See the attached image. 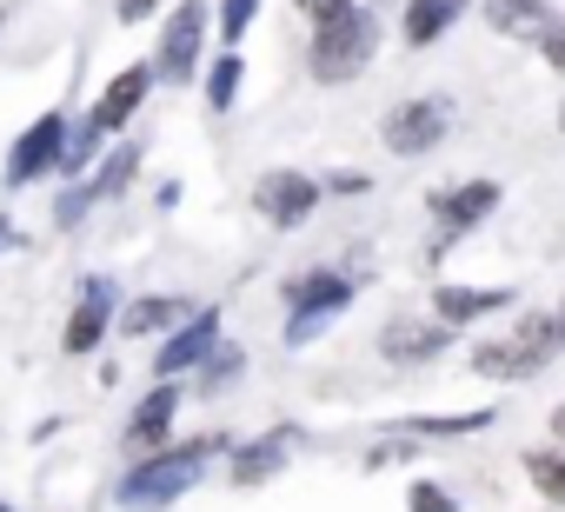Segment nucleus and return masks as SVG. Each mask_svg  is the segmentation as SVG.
Wrapping results in <instances>:
<instances>
[{
  "instance_id": "f8f14e48",
  "label": "nucleus",
  "mask_w": 565,
  "mask_h": 512,
  "mask_svg": "<svg viewBox=\"0 0 565 512\" xmlns=\"http://www.w3.org/2000/svg\"><path fill=\"white\" fill-rule=\"evenodd\" d=\"M107 320H120V313H114V280H100V274H94V280L81 287L74 313H67V333H61V346H67L74 360H81V353H94V346L107 340Z\"/></svg>"
},
{
  "instance_id": "393cba45",
  "label": "nucleus",
  "mask_w": 565,
  "mask_h": 512,
  "mask_svg": "<svg viewBox=\"0 0 565 512\" xmlns=\"http://www.w3.org/2000/svg\"><path fill=\"white\" fill-rule=\"evenodd\" d=\"M259 21V0H220V8H213V28H220V41L226 47H239V34Z\"/></svg>"
},
{
  "instance_id": "bb28decb",
  "label": "nucleus",
  "mask_w": 565,
  "mask_h": 512,
  "mask_svg": "<svg viewBox=\"0 0 565 512\" xmlns=\"http://www.w3.org/2000/svg\"><path fill=\"white\" fill-rule=\"evenodd\" d=\"M419 433H479V426H492V413H452V419H413Z\"/></svg>"
},
{
  "instance_id": "423d86ee",
  "label": "nucleus",
  "mask_w": 565,
  "mask_h": 512,
  "mask_svg": "<svg viewBox=\"0 0 565 512\" xmlns=\"http://www.w3.org/2000/svg\"><path fill=\"white\" fill-rule=\"evenodd\" d=\"M452 120H459V107H452L446 94H413V100H399V107L380 120V140H386L399 160H419V153H433V147L452 134Z\"/></svg>"
},
{
  "instance_id": "f03ea898",
  "label": "nucleus",
  "mask_w": 565,
  "mask_h": 512,
  "mask_svg": "<svg viewBox=\"0 0 565 512\" xmlns=\"http://www.w3.org/2000/svg\"><path fill=\"white\" fill-rule=\"evenodd\" d=\"M558 346H565V320H558V313H532V320H519L505 340L472 346V373H479V380H505V386H512V380L545 373Z\"/></svg>"
},
{
  "instance_id": "473e14b6",
  "label": "nucleus",
  "mask_w": 565,
  "mask_h": 512,
  "mask_svg": "<svg viewBox=\"0 0 565 512\" xmlns=\"http://www.w3.org/2000/svg\"><path fill=\"white\" fill-rule=\"evenodd\" d=\"M558 134H565V107H558Z\"/></svg>"
},
{
  "instance_id": "39448f33",
  "label": "nucleus",
  "mask_w": 565,
  "mask_h": 512,
  "mask_svg": "<svg viewBox=\"0 0 565 512\" xmlns=\"http://www.w3.org/2000/svg\"><path fill=\"white\" fill-rule=\"evenodd\" d=\"M353 274H333V267H313V274H300V280H287V346H307V340H320V327L333 320V313H347L353 307Z\"/></svg>"
},
{
  "instance_id": "f257e3e1",
  "label": "nucleus",
  "mask_w": 565,
  "mask_h": 512,
  "mask_svg": "<svg viewBox=\"0 0 565 512\" xmlns=\"http://www.w3.org/2000/svg\"><path fill=\"white\" fill-rule=\"evenodd\" d=\"M373 54H380V14H373V8H347L340 21L313 28V41H307V74H313L320 87H347V81H360V74L373 67Z\"/></svg>"
},
{
  "instance_id": "a878e982",
  "label": "nucleus",
  "mask_w": 565,
  "mask_h": 512,
  "mask_svg": "<svg viewBox=\"0 0 565 512\" xmlns=\"http://www.w3.org/2000/svg\"><path fill=\"white\" fill-rule=\"evenodd\" d=\"M406 499H413V512H459V499H452L446 486H433V479H419Z\"/></svg>"
},
{
  "instance_id": "6ab92c4d",
  "label": "nucleus",
  "mask_w": 565,
  "mask_h": 512,
  "mask_svg": "<svg viewBox=\"0 0 565 512\" xmlns=\"http://www.w3.org/2000/svg\"><path fill=\"white\" fill-rule=\"evenodd\" d=\"M287 452H294V433H259L253 446L233 452V486H266L279 466H287Z\"/></svg>"
},
{
  "instance_id": "b1692460",
  "label": "nucleus",
  "mask_w": 565,
  "mask_h": 512,
  "mask_svg": "<svg viewBox=\"0 0 565 512\" xmlns=\"http://www.w3.org/2000/svg\"><path fill=\"white\" fill-rule=\"evenodd\" d=\"M134 173H140V147H114V153H107V167L87 180V193H94V200H114V193H127V180H134Z\"/></svg>"
},
{
  "instance_id": "412c9836",
  "label": "nucleus",
  "mask_w": 565,
  "mask_h": 512,
  "mask_svg": "<svg viewBox=\"0 0 565 512\" xmlns=\"http://www.w3.org/2000/svg\"><path fill=\"white\" fill-rule=\"evenodd\" d=\"M525 479H532V492H539V499L565 505V452H558V446H539V452H525Z\"/></svg>"
},
{
  "instance_id": "4468645a",
  "label": "nucleus",
  "mask_w": 565,
  "mask_h": 512,
  "mask_svg": "<svg viewBox=\"0 0 565 512\" xmlns=\"http://www.w3.org/2000/svg\"><path fill=\"white\" fill-rule=\"evenodd\" d=\"M446 346H452V327H446V320H393V327L380 333V353H386V360H399V366L439 360Z\"/></svg>"
},
{
  "instance_id": "1a4fd4ad",
  "label": "nucleus",
  "mask_w": 565,
  "mask_h": 512,
  "mask_svg": "<svg viewBox=\"0 0 565 512\" xmlns=\"http://www.w3.org/2000/svg\"><path fill=\"white\" fill-rule=\"evenodd\" d=\"M213 346H220V313H213V307H200L186 327H173V333L160 340V353H153V373H160V380L200 373V366L213 360Z\"/></svg>"
},
{
  "instance_id": "9d476101",
  "label": "nucleus",
  "mask_w": 565,
  "mask_h": 512,
  "mask_svg": "<svg viewBox=\"0 0 565 512\" xmlns=\"http://www.w3.org/2000/svg\"><path fill=\"white\" fill-rule=\"evenodd\" d=\"M499 206V180H459L446 193H433V220H439V239H466L472 226H486Z\"/></svg>"
},
{
  "instance_id": "c85d7f7f",
  "label": "nucleus",
  "mask_w": 565,
  "mask_h": 512,
  "mask_svg": "<svg viewBox=\"0 0 565 512\" xmlns=\"http://www.w3.org/2000/svg\"><path fill=\"white\" fill-rule=\"evenodd\" d=\"M173 0H114V14L127 21V28H140V21H153V14H167Z\"/></svg>"
},
{
  "instance_id": "a211bd4d",
  "label": "nucleus",
  "mask_w": 565,
  "mask_h": 512,
  "mask_svg": "<svg viewBox=\"0 0 565 512\" xmlns=\"http://www.w3.org/2000/svg\"><path fill=\"white\" fill-rule=\"evenodd\" d=\"M505 300H512L505 287H439V294H433V313H439V320H446L452 333H466L472 320H486V313H499Z\"/></svg>"
},
{
  "instance_id": "dca6fc26",
  "label": "nucleus",
  "mask_w": 565,
  "mask_h": 512,
  "mask_svg": "<svg viewBox=\"0 0 565 512\" xmlns=\"http://www.w3.org/2000/svg\"><path fill=\"white\" fill-rule=\"evenodd\" d=\"M173 413H180V386H153L134 413H127V446L134 452H160L173 439Z\"/></svg>"
},
{
  "instance_id": "7c9ffc66",
  "label": "nucleus",
  "mask_w": 565,
  "mask_h": 512,
  "mask_svg": "<svg viewBox=\"0 0 565 512\" xmlns=\"http://www.w3.org/2000/svg\"><path fill=\"white\" fill-rule=\"evenodd\" d=\"M327 193H366V173H340V180H327Z\"/></svg>"
},
{
  "instance_id": "f704fd0d",
  "label": "nucleus",
  "mask_w": 565,
  "mask_h": 512,
  "mask_svg": "<svg viewBox=\"0 0 565 512\" xmlns=\"http://www.w3.org/2000/svg\"><path fill=\"white\" fill-rule=\"evenodd\" d=\"M0 512H8V505H0Z\"/></svg>"
},
{
  "instance_id": "aec40b11",
  "label": "nucleus",
  "mask_w": 565,
  "mask_h": 512,
  "mask_svg": "<svg viewBox=\"0 0 565 512\" xmlns=\"http://www.w3.org/2000/svg\"><path fill=\"white\" fill-rule=\"evenodd\" d=\"M239 87H246V54H239V47H226L220 61H206V107H213V114H233Z\"/></svg>"
},
{
  "instance_id": "c756f323",
  "label": "nucleus",
  "mask_w": 565,
  "mask_h": 512,
  "mask_svg": "<svg viewBox=\"0 0 565 512\" xmlns=\"http://www.w3.org/2000/svg\"><path fill=\"white\" fill-rule=\"evenodd\" d=\"M539 54H545V67H552V74H565V14H558V21L545 28V41H539Z\"/></svg>"
},
{
  "instance_id": "4be33fe9",
  "label": "nucleus",
  "mask_w": 565,
  "mask_h": 512,
  "mask_svg": "<svg viewBox=\"0 0 565 512\" xmlns=\"http://www.w3.org/2000/svg\"><path fill=\"white\" fill-rule=\"evenodd\" d=\"M100 140H107V127H100L94 114H87L81 127H67V153H61V173H67V180H81V173L94 167V153H100Z\"/></svg>"
},
{
  "instance_id": "6e6552de",
  "label": "nucleus",
  "mask_w": 565,
  "mask_h": 512,
  "mask_svg": "<svg viewBox=\"0 0 565 512\" xmlns=\"http://www.w3.org/2000/svg\"><path fill=\"white\" fill-rule=\"evenodd\" d=\"M61 153H67V114H41L14 140V153H8V186H28V180L61 173Z\"/></svg>"
},
{
  "instance_id": "0eeeda50",
  "label": "nucleus",
  "mask_w": 565,
  "mask_h": 512,
  "mask_svg": "<svg viewBox=\"0 0 565 512\" xmlns=\"http://www.w3.org/2000/svg\"><path fill=\"white\" fill-rule=\"evenodd\" d=\"M320 200H327V186H320L313 173H294V167H273V173H259V186H253V213H259L273 233L307 226Z\"/></svg>"
},
{
  "instance_id": "7ed1b4c3",
  "label": "nucleus",
  "mask_w": 565,
  "mask_h": 512,
  "mask_svg": "<svg viewBox=\"0 0 565 512\" xmlns=\"http://www.w3.org/2000/svg\"><path fill=\"white\" fill-rule=\"evenodd\" d=\"M213 446L220 439H193V446H160V452H147L127 479H120V505L127 512H153V505H173L200 472H206V459H213Z\"/></svg>"
},
{
  "instance_id": "f3484780",
  "label": "nucleus",
  "mask_w": 565,
  "mask_h": 512,
  "mask_svg": "<svg viewBox=\"0 0 565 512\" xmlns=\"http://www.w3.org/2000/svg\"><path fill=\"white\" fill-rule=\"evenodd\" d=\"M552 21H558L552 0H486V28L505 34V41H532V47H539Z\"/></svg>"
},
{
  "instance_id": "2eb2a0df",
  "label": "nucleus",
  "mask_w": 565,
  "mask_h": 512,
  "mask_svg": "<svg viewBox=\"0 0 565 512\" xmlns=\"http://www.w3.org/2000/svg\"><path fill=\"white\" fill-rule=\"evenodd\" d=\"M466 14V0H399V41L413 54H426L433 41H446Z\"/></svg>"
},
{
  "instance_id": "20e7f679",
  "label": "nucleus",
  "mask_w": 565,
  "mask_h": 512,
  "mask_svg": "<svg viewBox=\"0 0 565 512\" xmlns=\"http://www.w3.org/2000/svg\"><path fill=\"white\" fill-rule=\"evenodd\" d=\"M206 34H213V8H206V0H173L167 28H160V47H153L160 87H186V81L206 74Z\"/></svg>"
},
{
  "instance_id": "9b49d317",
  "label": "nucleus",
  "mask_w": 565,
  "mask_h": 512,
  "mask_svg": "<svg viewBox=\"0 0 565 512\" xmlns=\"http://www.w3.org/2000/svg\"><path fill=\"white\" fill-rule=\"evenodd\" d=\"M153 87H160L153 61H134V67H120V74H114V81L100 87V100H94L87 114H94V120H100L107 134H127V120H134V114L147 107V94H153Z\"/></svg>"
},
{
  "instance_id": "ddd939ff",
  "label": "nucleus",
  "mask_w": 565,
  "mask_h": 512,
  "mask_svg": "<svg viewBox=\"0 0 565 512\" xmlns=\"http://www.w3.org/2000/svg\"><path fill=\"white\" fill-rule=\"evenodd\" d=\"M193 313H200V307H193L186 294H140V300H127V307H120V320H114V327H120L127 340H160V333L186 327Z\"/></svg>"
},
{
  "instance_id": "2f4dec72",
  "label": "nucleus",
  "mask_w": 565,
  "mask_h": 512,
  "mask_svg": "<svg viewBox=\"0 0 565 512\" xmlns=\"http://www.w3.org/2000/svg\"><path fill=\"white\" fill-rule=\"evenodd\" d=\"M552 433H558V439H565V406H558V413H552Z\"/></svg>"
},
{
  "instance_id": "72a5a7b5",
  "label": "nucleus",
  "mask_w": 565,
  "mask_h": 512,
  "mask_svg": "<svg viewBox=\"0 0 565 512\" xmlns=\"http://www.w3.org/2000/svg\"><path fill=\"white\" fill-rule=\"evenodd\" d=\"M558 320H565V300H558Z\"/></svg>"
},
{
  "instance_id": "5701e85b",
  "label": "nucleus",
  "mask_w": 565,
  "mask_h": 512,
  "mask_svg": "<svg viewBox=\"0 0 565 512\" xmlns=\"http://www.w3.org/2000/svg\"><path fill=\"white\" fill-rule=\"evenodd\" d=\"M239 373H246V353H239V346H226V340H220V346H213V360H206V366H200V373H193V380H200V386H193V393H206V399H220V393H226V386H233V380H239Z\"/></svg>"
},
{
  "instance_id": "cd10ccee",
  "label": "nucleus",
  "mask_w": 565,
  "mask_h": 512,
  "mask_svg": "<svg viewBox=\"0 0 565 512\" xmlns=\"http://www.w3.org/2000/svg\"><path fill=\"white\" fill-rule=\"evenodd\" d=\"M294 8H300V14H307L313 28H327V21H340L347 8H360V0H294Z\"/></svg>"
}]
</instances>
